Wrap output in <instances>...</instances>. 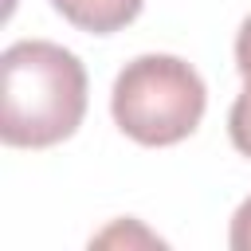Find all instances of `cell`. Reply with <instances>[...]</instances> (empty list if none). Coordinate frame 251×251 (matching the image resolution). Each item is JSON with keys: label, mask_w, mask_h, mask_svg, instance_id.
<instances>
[{"label": "cell", "mask_w": 251, "mask_h": 251, "mask_svg": "<svg viewBox=\"0 0 251 251\" xmlns=\"http://www.w3.org/2000/svg\"><path fill=\"white\" fill-rule=\"evenodd\" d=\"M227 133H231V145H235L243 157H251V82H243V94L231 102Z\"/></svg>", "instance_id": "4"}, {"label": "cell", "mask_w": 251, "mask_h": 251, "mask_svg": "<svg viewBox=\"0 0 251 251\" xmlns=\"http://www.w3.org/2000/svg\"><path fill=\"white\" fill-rule=\"evenodd\" d=\"M235 67L243 82H251V16L239 24V35H235Z\"/></svg>", "instance_id": "6"}, {"label": "cell", "mask_w": 251, "mask_h": 251, "mask_svg": "<svg viewBox=\"0 0 251 251\" xmlns=\"http://www.w3.org/2000/svg\"><path fill=\"white\" fill-rule=\"evenodd\" d=\"M86 114V71L51 39H20L0 55V137L12 149L67 141Z\"/></svg>", "instance_id": "1"}, {"label": "cell", "mask_w": 251, "mask_h": 251, "mask_svg": "<svg viewBox=\"0 0 251 251\" xmlns=\"http://www.w3.org/2000/svg\"><path fill=\"white\" fill-rule=\"evenodd\" d=\"M208 106V86L180 55H137L110 90V114L126 137L161 149L196 133Z\"/></svg>", "instance_id": "2"}, {"label": "cell", "mask_w": 251, "mask_h": 251, "mask_svg": "<svg viewBox=\"0 0 251 251\" xmlns=\"http://www.w3.org/2000/svg\"><path fill=\"white\" fill-rule=\"evenodd\" d=\"M55 12L90 31V35H110V31H122L126 24H133L145 8V0H51Z\"/></svg>", "instance_id": "3"}, {"label": "cell", "mask_w": 251, "mask_h": 251, "mask_svg": "<svg viewBox=\"0 0 251 251\" xmlns=\"http://www.w3.org/2000/svg\"><path fill=\"white\" fill-rule=\"evenodd\" d=\"M227 243H231L235 251H251V196L235 208V216H231V231H227Z\"/></svg>", "instance_id": "5"}]
</instances>
